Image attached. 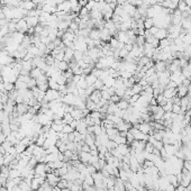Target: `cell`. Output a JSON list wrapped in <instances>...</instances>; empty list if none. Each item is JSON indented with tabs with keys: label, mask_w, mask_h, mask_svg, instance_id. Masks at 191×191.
Masks as SVG:
<instances>
[{
	"label": "cell",
	"mask_w": 191,
	"mask_h": 191,
	"mask_svg": "<svg viewBox=\"0 0 191 191\" xmlns=\"http://www.w3.org/2000/svg\"><path fill=\"white\" fill-rule=\"evenodd\" d=\"M45 165L46 163H37L36 166L34 167L35 170V174H34V178H39V177H44L46 178V171H45Z\"/></svg>",
	"instance_id": "cell-1"
},
{
	"label": "cell",
	"mask_w": 191,
	"mask_h": 191,
	"mask_svg": "<svg viewBox=\"0 0 191 191\" xmlns=\"http://www.w3.org/2000/svg\"><path fill=\"white\" fill-rule=\"evenodd\" d=\"M60 97H61V93H60V91H57V90L49 89L46 92H45V99H46L49 102L54 101V100L59 99Z\"/></svg>",
	"instance_id": "cell-2"
},
{
	"label": "cell",
	"mask_w": 191,
	"mask_h": 191,
	"mask_svg": "<svg viewBox=\"0 0 191 191\" xmlns=\"http://www.w3.org/2000/svg\"><path fill=\"white\" fill-rule=\"evenodd\" d=\"M28 25H27V23H26L25 18H23V19H19L18 22H17V24H16V29H17V32L18 33H22V34H26L27 32H28Z\"/></svg>",
	"instance_id": "cell-3"
},
{
	"label": "cell",
	"mask_w": 191,
	"mask_h": 191,
	"mask_svg": "<svg viewBox=\"0 0 191 191\" xmlns=\"http://www.w3.org/2000/svg\"><path fill=\"white\" fill-rule=\"evenodd\" d=\"M61 177H57V175H55L54 173H47L46 174V181L49 182V184L51 186V187H55V186H57V183H59V181L61 180Z\"/></svg>",
	"instance_id": "cell-4"
},
{
	"label": "cell",
	"mask_w": 191,
	"mask_h": 191,
	"mask_svg": "<svg viewBox=\"0 0 191 191\" xmlns=\"http://www.w3.org/2000/svg\"><path fill=\"white\" fill-rule=\"evenodd\" d=\"M19 7L23 8V9H25V10H27V11H29V10H32V9H35V8L37 7V5H36L33 0H27V1H22Z\"/></svg>",
	"instance_id": "cell-5"
},
{
	"label": "cell",
	"mask_w": 191,
	"mask_h": 191,
	"mask_svg": "<svg viewBox=\"0 0 191 191\" xmlns=\"http://www.w3.org/2000/svg\"><path fill=\"white\" fill-rule=\"evenodd\" d=\"M53 66H54L56 70L61 71V72H65L66 70L70 69V67H69V63L65 62V61H55V63H54Z\"/></svg>",
	"instance_id": "cell-6"
},
{
	"label": "cell",
	"mask_w": 191,
	"mask_h": 191,
	"mask_svg": "<svg viewBox=\"0 0 191 191\" xmlns=\"http://www.w3.org/2000/svg\"><path fill=\"white\" fill-rule=\"evenodd\" d=\"M16 110H17V113L19 116H22V115H25L26 113H28V110H29V106L25 103V102H23V103H17L16 105Z\"/></svg>",
	"instance_id": "cell-7"
},
{
	"label": "cell",
	"mask_w": 191,
	"mask_h": 191,
	"mask_svg": "<svg viewBox=\"0 0 191 191\" xmlns=\"http://www.w3.org/2000/svg\"><path fill=\"white\" fill-rule=\"evenodd\" d=\"M25 20L26 23H27V25H28V27H36L39 24V18H38L37 16H35V17L26 16Z\"/></svg>",
	"instance_id": "cell-8"
},
{
	"label": "cell",
	"mask_w": 191,
	"mask_h": 191,
	"mask_svg": "<svg viewBox=\"0 0 191 191\" xmlns=\"http://www.w3.org/2000/svg\"><path fill=\"white\" fill-rule=\"evenodd\" d=\"M91 154H90V152H81L79 153V160L82 162V163H84L86 165H88L89 164V161L90 159H91Z\"/></svg>",
	"instance_id": "cell-9"
},
{
	"label": "cell",
	"mask_w": 191,
	"mask_h": 191,
	"mask_svg": "<svg viewBox=\"0 0 191 191\" xmlns=\"http://www.w3.org/2000/svg\"><path fill=\"white\" fill-rule=\"evenodd\" d=\"M189 93V88L183 86V84H179L177 87V96L182 98V97H186L187 94Z\"/></svg>",
	"instance_id": "cell-10"
},
{
	"label": "cell",
	"mask_w": 191,
	"mask_h": 191,
	"mask_svg": "<svg viewBox=\"0 0 191 191\" xmlns=\"http://www.w3.org/2000/svg\"><path fill=\"white\" fill-rule=\"evenodd\" d=\"M73 59H74V51L71 50V49H67V47H66V50L64 51V60L63 61L67 62V63H70Z\"/></svg>",
	"instance_id": "cell-11"
},
{
	"label": "cell",
	"mask_w": 191,
	"mask_h": 191,
	"mask_svg": "<svg viewBox=\"0 0 191 191\" xmlns=\"http://www.w3.org/2000/svg\"><path fill=\"white\" fill-rule=\"evenodd\" d=\"M163 96L165 97L166 99H172L173 97L177 96V88L173 89V88H165L163 91Z\"/></svg>",
	"instance_id": "cell-12"
},
{
	"label": "cell",
	"mask_w": 191,
	"mask_h": 191,
	"mask_svg": "<svg viewBox=\"0 0 191 191\" xmlns=\"http://www.w3.org/2000/svg\"><path fill=\"white\" fill-rule=\"evenodd\" d=\"M70 114H71V116L73 117V119H76V120H81V119L84 118L83 111H82L81 109H76V108H74Z\"/></svg>",
	"instance_id": "cell-13"
},
{
	"label": "cell",
	"mask_w": 191,
	"mask_h": 191,
	"mask_svg": "<svg viewBox=\"0 0 191 191\" xmlns=\"http://www.w3.org/2000/svg\"><path fill=\"white\" fill-rule=\"evenodd\" d=\"M89 98L94 102V103H98V102L101 100V91H100V90H94L89 96Z\"/></svg>",
	"instance_id": "cell-14"
},
{
	"label": "cell",
	"mask_w": 191,
	"mask_h": 191,
	"mask_svg": "<svg viewBox=\"0 0 191 191\" xmlns=\"http://www.w3.org/2000/svg\"><path fill=\"white\" fill-rule=\"evenodd\" d=\"M154 37H156L159 40H161V39H163V38H166L167 37V29H164V28H159V29H157V32L155 33Z\"/></svg>",
	"instance_id": "cell-15"
},
{
	"label": "cell",
	"mask_w": 191,
	"mask_h": 191,
	"mask_svg": "<svg viewBox=\"0 0 191 191\" xmlns=\"http://www.w3.org/2000/svg\"><path fill=\"white\" fill-rule=\"evenodd\" d=\"M106 133H107V135L109 136V140H114L117 135H119V130H118V129H117L116 127L108 128V129H106Z\"/></svg>",
	"instance_id": "cell-16"
},
{
	"label": "cell",
	"mask_w": 191,
	"mask_h": 191,
	"mask_svg": "<svg viewBox=\"0 0 191 191\" xmlns=\"http://www.w3.org/2000/svg\"><path fill=\"white\" fill-rule=\"evenodd\" d=\"M166 179H167V181H169V183L170 184H172V186H174L175 188L179 186V181H178V177L175 175V174H167L166 175Z\"/></svg>",
	"instance_id": "cell-17"
},
{
	"label": "cell",
	"mask_w": 191,
	"mask_h": 191,
	"mask_svg": "<svg viewBox=\"0 0 191 191\" xmlns=\"http://www.w3.org/2000/svg\"><path fill=\"white\" fill-rule=\"evenodd\" d=\"M94 140H96V135L94 134H87L86 135V137H84V143L87 144V145H89V146H92V145H94Z\"/></svg>",
	"instance_id": "cell-18"
},
{
	"label": "cell",
	"mask_w": 191,
	"mask_h": 191,
	"mask_svg": "<svg viewBox=\"0 0 191 191\" xmlns=\"http://www.w3.org/2000/svg\"><path fill=\"white\" fill-rule=\"evenodd\" d=\"M89 37L92 39V40H97V39H100V30L97 29V28H93L91 29L89 34Z\"/></svg>",
	"instance_id": "cell-19"
},
{
	"label": "cell",
	"mask_w": 191,
	"mask_h": 191,
	"mask_svg": "<svg viewBox=\"0 0 191 191\" xmlns=\"http://www.w3.org/2000/svg\"><path fill=\"white\" fill-rule=\"evenodd\" d=\"M153 26H154V20H153V18L146 17V18L144 19V29H145V30H148V29L152 28Z\"/></svg>",
	"instance_id": "cell-20"
},
{
	"label": "cell",
	"mask_w": 191,
	"mask_h": 191,
	"mask_svg": "<svg viewBox=\"0 0 191 191\" xmlns=\"http://www.w3.org/2000/svg\"><path fill=\"white\" fill-rule=\"evenodd\" d=\"M42 74H44V72H43L40 69H38V67H34V69L30 71V73H29L30 78H34V79H37L38 76H40Z\"/></svg>",
	"instance_id": "cell-21"
},
{
	"label": "cell",
	"mask_w": 191,
	"mask_h": 191,
	"mask_svg": "<svg viewBox=\"0 0 191 191\" xmlns=\"http://www.w3.org/2000/svg\"><path fill=\"white\" fill-rule=\"evenodd\" d=\"M84 79H86V81H87V83H88V86H93L94 84V82L97 81V76H93L92 73H90L88 76H84Z\"/></svg>",
	"instance_id": "cell-22"
},
{
	"label": "cell",
	"mask_w": 191,
	"mask_h": 191,
	"mask_svg": "<svg viewBox=\"0 0 191 191\" xmlns=\"http://www.w3.org/2000/svg\"><path fill=\"white\" fill-rule=\"evenodd\" d=\"M23 70H25V71H28V72H30L33 69H34V65H33V62H32V60L30 61H23Z\"/></svg>",
	"instance_id": "cell-23"
},
{
	"label": "cell",
	"mask_w": 191,
	"mask_h": 191,
	"mask_svg": "<svg viewBox=\"0 0 191 191\" xmlns=\"http://www.w3.org/2000/svg\"><path fill=\"white\" fill-rule=\"evenodd\" d=\"M18 187H19V189H20L22 191H30V190H32L30 186H29V184L26 182L24 179L20 181V183L18 184Z\"/></svg>",
	"instance_id": "cell-24"
},
{
	"label": "cell",
	"mask_w": 191,
	"mask_h": 191,
	"mask_svg": "<svg viewBox=\"0 0 191 191\" xmlns=\"http://www.w3.org/2000/svg\"><path fill=\"white\" fill-rule=\"evenodd\" d=\"M15 89L16 90L28 89V88H27V83H25V82H23V81H20V80L17 79V81L15 82Z\"/></svg>",
	"instance_id": "cell-25"
},
{
	"label": "cell",
	"mask_w": 191,
	"mask_h": 191,
	"mask_svg": "<svg viewBox=\"0 0 191 191\" xmlns=\"http://www.w3.org/2000/svg\"><path fill=\"white\" fill-rule=\"evenodd\" d=\"M129 106H130L129 102L126 101V100H124V99H121L119 102H117V107H118L119 109H121V110H126V109H128Z\"/></svg>",
	"instance_id": "cell-26"
},
{
	"label": "cell",
	"mask_w": 191,
	"mask_h": 191,
	"mask_svg": "<svg viewBox=\"0 0 191 191\" xmlns=\"http://www.w3.org/2000/svg\"><path fill=\"white\" fill-rule=\"evenodd\" d=\"M177 9H179L181 13H183V11H187V10L189 9V7H188V5H187V2H186L184 0H180Z\"/></svg>",
	"instance_id": "cell-27"
},
{
	"label": "cell",
	"mask_w": 191,
	"mask_h": 191,
	"mask_svg": "<svg viewBox=\"0 0 191 191\" xmlns=\"http://www.w3.org/2000/svg\"><path fill=\"white\" fill-rule=\"evenodd\" d=\"M49 87H50V89H53V90H57L59 91V88H60V84L55 81V80H53L51 78H49Z\"/></svg>",
	"instance_id": "cell-28"
},
{
	"label": "cell",
	"mask_w": 191,
	"mask_h": 191,
	"mask_svg": "<svg viewBox=\"0 0 191 191\" xmlns=\"http://www.w3.org/2000/svg\"><path fill=\"white\" fill-rule=\"evenodd\" d=\"M71 70H72V72H73L74 76H82V74H83V70L78 65V63H76L74 66H72Z\"/></svg>",
	"instance_id": "cell-29"
},
{
	"label": "cell",
	"mask_w": 191,
	"mask_h": 191,
	"mask_svg": "<svg viewBox=\"0 0 191 191\" xmlns=\"http://www.w3.org/2000/svg\"><path fill=\"white\" fill-rule=\"evenodd\" d=\"M113 140H114L117 145H120V144H127L126 137H123V136H120V135H117Z\"/></svg>",
	"instance_id": "cell-30"
},
{
	"label": "cell",
	"mask_w": 191,
	"mask_h": 191,
	"mask_svg": "<svg viewBox=\"0 0 191 191\" xmlns=\"http://www.w3.org/2000/svg\"><path fill=\"white\" fill-rule=\"evenodd\" d=\"M63 126H64V124H55V123H52L51 129H53V130L56 132V133H60V132H62Z\"/></svg>",
	"instance_id": "cell-31"
},
{
	"label": "cell",
	"mask_w": 191,
	"mask_h": 191,
	"mask_svg": "<svg viewBox=\"0 0 191 191\" xmlns=\"http://www.w3.org/2000/svg\"><path fill=\"white\" fill-rule=\"evenodd\" d=\"M132 91L134 94H140V92L143 91V87L140 86L138 83H135L133 87H132Z\"/></svg>",
	"instance_id": "cell-32"
},
{
	"label": "cell",
	"mask_w": 191,
	"mask_h": 191,
	"mask_svg": "<svg viewBox=\"0 0 191 191\" xmlns=\"http://www.w3.org/2000/svg\"><path fill=\"white\" fill-rule=\"evenodd\" d=\"M37 87V82H36V79H34V78H30L29 79V81L27 82V88L29 90L34 89V88H36Z\"/></svg>",
	"instance_id": "cell-33"
},
{
	"label": "cell",
	"mask_w": 191,
	"mask_h": 191,
	"mask_svg": "<svg viewBox=\"0 0 191 191\" xmlns=\"http://www.w3.org/2000/svg\"><path fill=\"white\" fill-rule=\"evenodd\" d=\"M108 44L110 45V47H111V49H117V47H118V44H119V40H118V39L114 36V37L110 38V40H109V43H108Z\"/></svg>",
	"instance_id": "cell-34"
},
{
	"label": "cell",
	"mask_w": 191,
	"mask_h": 191,
	"mask_svg": "<svg viewBox=\"0 0 191 191\" xmlns=\"http://www.w3.org/2000/svg\"><path fill=\"white\" fill-rule=\"evenodd\" d=\"M9 34V28H8V25L3 26L0 28V37H5Z\"/></svg>",
	"instance_id": "cell-35"
},
{
	"label": "cell",
	"mask_w": 191,
	"mask_h": 191,
	"mask_svg": "<svg viewBox=\"0 0 191 191\" xmlns=\"http://www.w3.org/2000/svg\"><path fill=\"white\" fill-rule=\"evenodd\" d=\"M3 88L6 90V92H10L15 89V84L13 83H10V82H5L3 83Z\"/></svg>",
	"instance_id": "cell-36"
},
{
	"label": "cell",
	"mask_w": 191,
	"mask_h": 191,
	"mask_svg": "<svg viewBox=\"0 0 191 191\" xmlns=\"http://www.w3.org/2000/svg\"><path fill=\"white\" fill-rule=\"evenodd\" d=\"M9 100V97H8V93H3V92H0V102L6 105Z\"/></svg>",
	"instance_id": "cell-37"
},
{
	"label": "cell",
	"mask_w": 191,
	"mask_h": 191,
	"mask_svg": "<svg viewBox=\"0 0 191 191\" xmlns=\"http://www.w3.org/2000/svg\"><path fill=\"white\" fill-rule=\"evenodd\" d=\"M101 91V98L102 99H105V100H107V101H110V98H111V96L109 94V92L107 91V90H100Z\"/></svg>",
	"instance_id": "cell-38"
},
{
	"label": "cell",
	"mask_w": 191,
	"mask_h": 191,
	"mask_svg": "<svg viewBox=\"0 0 191 191\" xmlns=\"http://www.w3.org/2000/svg\"><path fill=\"white\" fill-rule=\"evenodd\" d=\"M118 145L115 143L114 140H108V143L106 144V147L108 148V151H111V150H114V148H116Z\"/></svg>",
	"instance_id": "cell-39"
},
{
	"label": "cell",
	"mask_w": 191,
	"mask_h": 191,
	"mask_svg": "<svg viewBox=\"0 0 191 191\" xmlns=\"http://www.w3.org/2000/svg\"><path fill=\"white\" fill-rule=\"evenodd\" d=\"M57 187L62 190V189H65V188H67V180H65V179H61L60 181H59V183H57Z\"/></svg>",
	"instance_id": "cell-40"
},
{
	"label": "cell",
	"mask_w": 191,
	"mask_h": 191,
	"mask_svg": "<svg viewBox=\"0 0 191 191\" xmlns=\"http://www.w3.org/2000/svg\"><path fill=\"white\" fill-rule=\"evenodd\" d=\"M74 132V129L71 127L69 124H65L63 126V129H62V133L64 134H70V133H73Z\"/></svg>",
	"instance_id": "cell-41"
},
{
	"label": "cell",
	"mask_w": 191,
	"mask_h": 191,
	"mask_svg": "<svg viewBox=\"0 0 191 191\" xmlns=\"http://www.w3.org/2000/svg\"><path fill=\"white\" fill-rule=\"evenodd\" d=\"M84 182H86L87 184H89V186H94V180H93L91 174H88V175L84 178Z\"/></svg>",
	"instance_id": "cell-42"
},
{
	"label": "cell",
	"mask_w": 191,
	"mask_h": 191,
	"mask_svg": "<svg viewBox=\"0 0 191 191\" xmlns=\"http://www.w3.org/2000/svg\"><path fill=\"white\" fill-rule=\"evenodd\" d=\"M83 59V52L81 51H74V60H76V62L78 61H80V60H82Z\"/></svg>",
	"instance_id": "cell-43"
},
{
	"label": "cell",
	"mask_w": 191,
	"mask_h": 191,
	"mask_svg": "<svg viewBox=\"0 0 191 191\" xmlns=\"http://www.w3.org/2000/svg\"><path fill=\"white\" fill-rule=\"evenodd\" d=\"M125 91H126L125 88H123V89H116V91H115V94H116V96H118L119 98H121V99H123V97L125 96Z\"/></svg>",
	"instance_id": "cell-44"
},
{
	"label": "cell",
	"mask_w": 191,
	"mask_h": 191,
	"mask_svg": "<svg viewBox=\"0 0 191 191\" xmlns=\"http://www.w3.org/2000/svg\"><path fill=\"white\" fill-rule=\"evenodd\" d=\"M172 113H173V114H181V106H180V105H173V107H172Z\"/></svg>",
	"instance_id": "cell-45"
},
{
	"label": "cell",
	"mask_w": 191,
	"mask_h": 191,
	"mask_svg": "<svg viewBox=\"0 0 191 191\" xmlns=\"http://www.w3.org/2000/svg\"><path fill=\"white\" fill-rule=\"evenodd\" d=\"M128 53H129V52L126 51L125 49L120 50V51H119V59H123V60H124V59H125V57L128 55Z\"/></svg>",
	"instance_id": "cell-46"
},
{
	"label": "cell",
	"mask_w": 191,
	"mask_h": 191,
	"mask_svg": "<svg viewBox=\"0 0 191 191\" xmlns=\"http://www.w3.org/2000/svg\"><path fill=\"white\" fill-rule=\"evenodd\" d=\"M70 190L71 191H82L83 190V189H82V184H76V183H74Z\"/></svg>",
	"instance_id": "cell-47"
},
{
	"label": "cell",
	"mask_w": 191,
	"mask_h": 191,
	"mask_svg": "<svg viewBox=\"0 0 191 191\" xmlns=\"http://www.w3.org/2000/svg\"><path fill=\"white\" fill-rule=\"evenodd\" d=\"M124 186H125V189H126V191H132L133 190V186H132V183L129 182V181H126V182H124Z\"/></svg>",
	"instance_id": "cell-48"
},
{
	"label": "cell",
	"mask_w": 191,
	"mask_h": 191,
	"mask_svg": "<svg viewBox=\"0 0 191 191\" xmlns=\"http://www.w3.org/2000/svg\"><path fill=\"white\" fill-rule=\"evenodd\" d=\"M87 170H88V172H89L90 174H92V173L97 172L96 167H94V166H93V165H91V164H88V165H87Z\"/></svg>",
	"instance_id": "cell-49"
},
{
	"label": "cell",
	"mask_w": 191,
	"mask_h": 191,
	"mask_svg": "<svg viewBox=\"0 0 191 191\" xmlns=\"http://www.w3.org/2000/svg\"><path fill=\"white\" fill-rule=\"evenodd\" d=\"M121 100V98H119L118 96H116V94H114V96H111V98H110V101L114 102V103H117V102H119Z\"/></svg>",
	"instance_id": "cell-50"
},
{
	"label": "cell",
	"mask_w": 191,
	"mask_h": 191,
	"mask_svg": "<svg viewBox=\"0 0 191 191\" xmlns=\"http://www.w3.org/2000/svg\"><path fill=\"white\" fill-rule=\"evenodd\" d=\"M78 124H79V120H76V119H73V120H72V121H71V123H70L69 125H70L71 127H72L73 129H74V130H76V126H78Z\"/></svg>",
	"instance_id": "cell-51"
},
{
	"label": "cell",
	"mask_w": 191,
	"mask_h": 191,
	"mask_svg": "<svg viewBox=\"0 0 191 191\" xmlns=\"http://www.w3.org/2000/svg\"><path fill=\"white\" fill-rule=\"evenodd\" d=\"M74 138H76L74 132H73V133H70V134H67V140H69V142H74Z\"/></svg>",
	"instance_id": "cell-52"
},
{
	"label": "cell",
	"mask_w": 191,
	"mask_h": 191,
	"mask_svg": "<svg viewBox=\"0 0 191 191\" xmlns=\"http://www.w3.org/2000/svg\"><path fill=\"white\" fill-rule=\"evenodd\" d=\"M81 151H82V152H90L91 150H90L89 145H87V144L84 143V144L82 145V148H81Z\"/></svg>",
	"instance_id": "cell-53"
},
{
	"label": "cell",
	"mask_w": 191,
	"mask_h": 191,
	"mask_svg": "<svg viewBox=\"0 0 191 191\" xmlns=\"http://www.w3.org/2000/svg\"><path fill=\"white\" fill-rule=\"evenodd\" d=\"M6 140H7V136L5 134H0V144H2Z\"/></svg>",
	"instance_id": "cell-54"
},
{
	"label": "cell",
	"mask_w": 191,
	"mask_h": 191,
	"mask_svg": "<svg viewBox=\"0 0 191 191\" xmlns=\"http://www.w3.org/2000/svg\"><path fill=\"white\" fill-rule=\"evenodd\" d=\"M52 191H61V189H60L57 186H55V187H53V188H52Z\"/></svg>",
	"instance_id": "cell-55"
},
{
	"label": "cell",
	"mask_w": 191,
	"mask_h": 191,
	"mask_svg": "<svg viewBox=\"0 0 191 191\" xmlns=\"http://www.w3.org/2000/svg\"><path fill=\"white\" fill-rule=\"evenodd\" d=\"M0 134H2V125L0 124Z\"/></svg>",
	"instance_id": "cell-56"
},
{
	"label": "cell",
	"mask_w": 191,
	"mask_h": 191,
	"mask_svg": "<svg viewBox=\"0 0 191 191\" xmlns=\"http://www.w3.org/2000/svg\"><path fill=\"white\" fill-rule=\"evenodd\" d=\"M1 71H2V65H0V74H1Z\"/></svg>",
	"instance_id": "cell-57"
},
{
	"label": "cell",
	"mask_w": 191,
	"mask_h": 191,
	"mask_svg": "<svg viewBox=\"0 0 191 191\" xmlns=\"http://www.w3.org/2000/svg\"><path fill=\"white\" fill-rule=\"evenodd\" d=\"M100 191H109V190H108V188H106V189H102V190Z\"/></svg>",
	"instance_id": "cell-58"
},
{
	"label": "cell",
	"mask_w": 191,
	"mask_h": 191,
	"mask_svg": "<svg viewBox=\"0 0 191 191\" xmlns=\"http://www.w3.org/2000/svg\"><path fill=\"white\" fill-rule=\"evenodd\" d=\"M147 191H156V190H154V189H148Z\"/></svg>",
	"instance_id": "cell-59"
},
{
	"label": "cell",
	"mask_w": 191,
	"mask_h": 191,
	"mask_svg": "<svg viewBox=\"0 0 191 191\" xmlns=\"http://www.w3.org/2000/svg\"><path fill=\"white\" fill-rule=\"evenodd\" d=\"M30 191H37V190H33V189H32V190H30Z\"/></svg>",
	"instance_id": "cell-60"
},
{
	"label": "cell",
	"mask_w": 191,
	"mask_h": 191,
	"mask_svg": "<svg viewBox=\"0 0 191 191\" xmlns=\"http://www.w3.org/2000/svg\"><path fill=\"white\" fill-rule=\"evenodd\" d=\"M160 191H166V190H160Z\"/></svg>",
	"instance_id": "cell-61"
}]
</instances>
